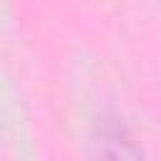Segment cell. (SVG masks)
<instances>
[{
  "instance_id": "cell-1",
  "label": "cell",
  "mask_w": 161,
  "mask_h": 161,
  "mask_svg": "<svg viewBox=\"0 0 161 161\" xmlns=\"http://www.w3.org/2000/svg\"><path fill=\"white\" fill-rule=\"evenodd\" d=\"M93 148H96V161H143L141 151L133 146L126 131L113 123L98 128L93 138Z\"/></svg>"
}]
</instances>
